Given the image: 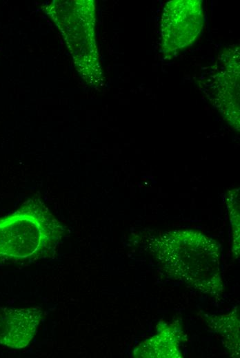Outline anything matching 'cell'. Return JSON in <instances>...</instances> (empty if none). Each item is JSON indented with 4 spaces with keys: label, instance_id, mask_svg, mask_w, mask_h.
I'll return each instance as SVG.
<instances>
[{
    "label": "cell",
    "instance_id": "7a4b0ae2",
    "mask_svg": "<svg viewBox=\"0 0 240 358\" xmlns=\"http://www.w3.org/2000/svg\"><path fill=\"white\" fill-rule=\"evenodd\" d=\"M66 227L39 198H31L0 218V258L36 260L52 257Z\"/></svg>",
    "mask_w": 240,
    "mask_h": 358
},
{
    "label": "cell",
    "instance_id": "8992f818",
    "mask_svg": "<svg viewBox=\"0 0 240 358\" xmlns=\"http://www.w3.org/2000/svg\"><path fill=\"white\" fill-rule=\"evenodd\" d=\"M43 318L37 307L0 306V345L14 349L26 348L37 333Z\"/></svg>",
    "mask_w": 240,
    "mask_h": 358
},
{
    "label": "cell",
    "instance_id": "52a82bcc",
    "mask_svg": "<svg viewBox=\"0 0 240 358\" xmlns=\"http://www.w3.org/2000/svg\"><path fill=\"white\" fill-rule=\"evenodd\" d=\"M158 333L152 337L140 344L133 352L136 357H179L180 341L183 339V333L180 326L176 322L172 324L159 323Z\"/></svg>",
    "mask_w": 240,
    "mask_h": 358
},
{
    "label": "cell",
    "instance_id": "6da1fadb",
    "mask_svg": "<svg viewBox=\"0 0 240 358\" xmlns=\"http://www.w3.org/2000/svg\"><path fill=\"white\" fill-rule=\"evenodd\" d=\"M159 240L160 244L154 245L155 257L167 273L208 295L222 294L216 242L192 231H170Z\"/></svg>",
    "mask_w": 240,
    "mask_h": 358
},
{
    "label": "cell",
    "instance_id": "277c9868",
    "mask_svg": "<svg viewBox=\"0 0 240 358\" xmlns=\"http://www.w3.org/2000/svg\"><path fill=\"white\" fill-rule=\"evenodd\" d=\"M208 81L210 99L229 123L239 129V47L223 52Z\"/></svg>",
    "mask_w": 240,
    "mask_h": 358
},
{
    "label": "cell",
    "instance_id": "3957f363",
    "mask_svg": "<svg viewBox=\"0 0 240 358\" xmlns=\"http://www.w3.org/2000/svg\"><path fill=\"white\" fill-rule=\"evenodd\" d=\"M204 15L200 0H172L164 7L161 22V50L172 59L200 34Z\"/></svg>",
    "mask_w": 240,
    "mask_h": 358
},
{
    "label": "cell",
    "instance_id": "5b68a950",
    "mask_svg": "<svg viewBox=\"0 0 240 358\" xmlns=\"http://www.w3.org/2000/svg\"><path fill=\"white\" fill-rule=\"evenodd\" d=\"M79 44L74 58L81 75L92 85L103 79L94 36V5L93 1H77Z\"/></svg>",
    "mask_w": 240,
    "mask_h": 358
}]
</instances>
